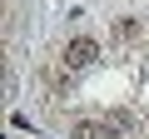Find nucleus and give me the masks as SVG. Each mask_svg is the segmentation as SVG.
I'll return each instance as SVG.
<instances>
[{
	"label": "nucleus",
	"mask_w": 149,
	"mask_h": 139,
	"mask_svg": "<svg viewBox=\"0 0 149 139\" xmlns=\"http://www.w3.org/2000/svg\"><path fill=\"white\" fill-rule=\"evenodd\" d=\"M95 55H100V45H95V40H85V35L65 45V65H70V70H90V65H95Z\"/></svg>",
	"instance_id": "f257e3e1"
},
{
	"label": "nucleus",
	"mask_w": 149,
	"mask_h": 139,
	"mask_svg": "<svg viewBox=\"0 0 149 139\" xmlns=\"http://www.w3.org/2000/svg\"><path fill=\"white\" fill-rule=\"evenodd\" d=\"M114 124H124V119H80L74 124V139H114Z\"/></svg>",
	"instance_id": "f03ea898"
},
{
	"label": "nucleus",
	"mask_w": 149,
	"mask_h": 139,
	"mask_svg": "<svg viewBox=\"0 0 149 139\" xmlns=\"http://www.w3.org/2000/svg\"><path fill=\"white\" fill-rule=\"evenodd\" d=\"M139 35H144V30H139L134 20H119V40H139Z\"/></svg>",
	"instance_id": "7ed1b4c3"
}]
</instances>
